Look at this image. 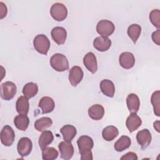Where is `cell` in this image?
Returning <instances> with one entry per match:
<instances>
[{"label": "cell", "mask_w": 160, "mask_h": 160, "mask_svg": "<svg viewBox=\"0 0 160 160\" xmlns=\"http://www.w3.org/2000/svg\"><path fill=\"white\" fill-rule=\"evenodd\" d=\"M141 32V28L137 24H132L128 28V35L134 43H136L139 38Z\"/></svg>", "instance_id": "obj_29"}, {"label": "cell", "mask_w": 160, "mask_h": 160, "mask_svg": "<svg viewBox=\"0 0 160 160\" xmlns=\"http://www.w3.org/2000/svg\"><path fill=\"white\" fill-rule=\"evenodd\" d=\"M119 62L120 66L124 69H131L135 64V58L132 53L130 52H124L120 54Z\"/></svg>", "instance_id": "obj_12"}, {"label": "cell", "mask_w": 160, "mask_h": 160, "mask_svg": "<svg viewBox=\"0 0 160 160\" xmlns=\"http://www.w3.org/2000/svg\"><path fill=\"white\" fill-rule=\"evenodd\" d=\"M0 136L2 144L5 146H10L14 141L15 132L10 126L6 125L2 128Z\"/></svg>", "instance_id": "obj_6"}, {"label": "cell", "mask_w": 160, "mask_h": 160, "mask_svg": "<svg viewBox=\"0 0 160 160\" xmlns=\"http://www.w3.org/2000/svg\"><path fill=\"white\" fill-rule=\"evenodd\" d=\"M50 14L56 21H62L64 20L68 16V9L63 4L56 2L52 5L50 9Z\"/></svg>", "instance_id": "obj_4"}, {"label": "cell", "mask_w": 160, "mask_h": 160, "mask_svg": "<svg viewBox=\"0 0 160 160\" xmlns=\"http://www.w3.org/2000/svg\"><path fill=\"white\" fill-rule=\"evenodd\" d=\"M131 144L130 138L127 136H121L118 140L114 143V149L118 152H122L129 148Z\"/></svg>", "instance_id": "obj_26"}, {"label": "cell", "mask_w": 160, "mask_h": 160, "mask_svg": "<svg viewBox=\"0 0 160 160\" xmlns=\"http://www.w3.org/2000/svg\"><path fill=\"white\" fill-rule=\"evenodd\" d=\"M52 124V121L50 118L42 117L37 119L34 122V128L38 131H44Z\"/></svg>", "instance_id": "obj_27"}, {"label": "cell", "mask_w": 160, "mask_h": 160, "mask_svg": "<svg viewBox=\"0 0 160 160\" xmlns=\"http://www.w3.org/2000/svg\"><path fill=\"white\" fill-rule=\"evenodd\" d=\"M84 76L82 69L78 66H73L69 72V81L72 86H76L82 79Z\"/></svg>", "instance_id": "obj_10"}, {"label": "cell", "mask_w": 160, "mask_h": 160, "mask_svg": "<svg viewBox=\"0 0 160 160\" xmlns=\"http://www.w3.org/2000/svg\"><path fill=\"white\" fill-rule=\"evenodd\" d=\"M16 109L20 114H27L29 109V103L28 98L25 96H20L17 99Z\"/></svg>", "instance_id": "obj_20"}, {"label": "cell", "mask_w": 160, "mask_h": 160, "mask_svg": "<svg viewBox=\"0 0 160 160\" xmlns=\"http://www.w3.org/2000/svg\"><path fill=\"white\" fill-rule=\"evenodd\" d=\"M33 45L38 52L46 55L50 48V41L46 36L38 34L33 40Z\"/></svg>", "instance_id": "obj_2"}, {"label": "cell", "mask_w": 160, "mask_h": 160, "mask_svg": "<svg viewBox=\"0 0 160 160\" xmlns=\"http://www.w3.org/2000/svg\"><path fill=\"white\" fill-rule=\"evenodd\" d=\"M104 114V109L100 104H94L88 109L89 116L94 120H100Z\"/></svg>", "instance_id": "obj_19"}, {"label": "cell", "mask_w": 160, "mask_h": 160, "mask_svg": "<svg viewBox=\"0 0 160 160\" xmlns=\"http://www.w3.org/2000/svg\"><path fill=\"white\" fill-rule=\"evenodd\" d=\"M142 124V120L136 112H131L127 118L126 126L130 132L136 131Z\"/></svg>", "instance_id": "obj_15"}, {"label": "cell", "mask_w": 160, "mask_h": 160, "mask_svg": "<svg viewBox=\"0 0 160 160\" xmlns=\"http://www.w3.org/2000/svg\"><path fill=\"white\" fill-rule=\"evenodd\" d=\"M100 89L102 92L106 96L112 98L115 93L114 83L109 79H103L100 82Z\"/></svg>", "instance_id": "obj_18"}, {"label": "cell", "mask_w": 160, "mask_h": 160, "mask_svg": "<svg viewBox=\"0 0 160 160\" xmlns=\"http://www.w3.org/2000/svg\"><path fill=\"white\" fill-rule=\"evenodd\" d=\"M58 155V151L52 147H46L42 149V158L44 160L55 159Z\"/></svg>", "instance_id": "obj_30"}, {"label": "cell", "mask_w": 160, "mask_h": 160, "mask_svg": "<svg viewBox=\"0 0 160 160\" xmlns=\"http://www.w3.org/2000/svg\"><path fill=\"white\" fill-rule=\"evenodd\" d=\"M53 139L54 136L51 131H44L40 135L38 141L39 146L41 150L50 144Z\"/></svg>", "instance_id": "obj_24"}, {"label": "cell", "mask_w": 160, "mask_h": 160, "mask_svg": "<svg viewBox=\"0 0 160 160\" xmlns=\"http://www.w3.org/2000/svg\"><path fill=\"white\" fill-rule=\"evenodd\" d=\"M14 124L15 126L21 131H24L27 129L29 124V119L27 114H19L14 119Z\"/></svg>", "instance_id": "obj_23"}, {"label": "cell", "mask_w": 160, "mask_h": 160, "mask_svg": "<svg viewBox=\"0 0 160 160\" xmlns=\"http://www.w3.org/2000/svg\"><path fill=\"white\" fill-rule=\"evenodd\" d=\"M118 129L114 126H108L104 128L102 132L103 139L107 141H112L118 136Z\"/></svg>", "instance_id": "obj_25"}, {"label": "cell", "mask_w": 160, "mask_h": 160, "mask_svg": "<svg viewBox=\"0 0 160 160\" xmlns=\"http://www.w3.org/2000/svg\"><path fill=\"white\" fill-rule=\"evenodd\" d=\"M159 95H160V92L159 90L154 91L151 98V102L152 103L153 109H154V112L155 115L157 116H160V98H159Z\"/></svg>", "instance_id": "obj_31"}, {"label": "cell", "mask_w": 160, "mask_h": 160, "mask_svg": "<svg viewBox=\"0 0 160 160\" xmlns=\"http://www.w3.org/2000/svg\"><path fill=\"white\" fill-rule=\"evenodd\" d=\"M51 67L58 72H62L69 69V62L67 58L62 54L56 53L50 59Z\"/></svg>", "instance_id": "obj_1"}, {"label": "cell", "mask_w": 160, "mask_h": 160, "mask_svg": "<svg viewBox=\"0 0 160 160\" xmlns=\"http://www.w3.org/2000/svg\"><path fill=\"white\" fill-rule=\"evenodd\" d=\"M38 106L41 109L42 114H46L49 113L54 110L55 103L51 98L49 96H44L40 99Z\"/></svg>", "instance_id": "obj_16"}, {"label": "cell", "mask_w": 160, "mask_h": 160, "mask_svg": "<svg viewBox=\"0 0 160 160\" xmlns=\"http://www.w3.org/2000/svg\"><path fill=\"white\" fill-rule=\"evenodd\" d=\"M83 63L85 67L91 73L94 74L98 70V63L94 54L92 52H88L83 58Z\"/></svg>", "instance_id": "obj_14"}, {"label": "cell", "mask_w": 160, "mask_h": 160, "mask_svg": "<svg viewBox=\"0 0 160 160\" xmlns=\"http://www.w3.org/2000/svg\"><path fill=\"white\" fill-rule=\"evenodd\" d=\"M160 11L159 9H153L151 11L149 14V19L151 23L156 28L158 29L160 28Z\"/></svg>", "instance_id": "obj_32"}, {"label": "cell", "mask_w": 160, "mask_h": 160, "mask_svg": "<svg viewBox=\"0 0 160 160\" xmlns=\"http://www.w3.org/2000/svg\"><path fill=\"white\" fill-rule=\"evenodd\" d=\"M58 148L60 151L61 158L68 160L70 159L72 157L74 149L71 142H68L66 141H62L59 144Z\"/></svg>", "instance_id": "obj_9"}, {"label": "cell", "mask_w": 160, "mask_h": 160, "mask_svg": "<svg viewBox=\"0 0 160 160\" xmlns=\"http://www.w3.org/2000/svg\"><path fill=\"white\" fill-rule=\"evenodd\" d=\"M1 97L2 99L9 101L12 99L17 92L16 84L11 81H6L1 84Z\"/></svg>", "instance_id": "obj_3"}, {"label": "cell", "mask_w": 160, "mask_h": 160, "mask_svg": "<svg viewBox=\"0 0 160 160\" xmlns=\"http://www.w3.org/2000/svg\"><path fill=\"white\" fill-rule=\"evenodd\" d=\"M154 129L158 132H159V121H156L154 122Z\"/></svg>", "instance_id": "obj_37"}, {"label": "cell", "mask_w": 160, "mask_h": 160, "mask_svg": "<svg viewBox=\"0 0 160 160\" xmlns=\"http://www.w3.org/2000/svg\"><path fill=\"white\" fill-rule=\"evenodd\" d=\"M0 13H1V19H2L4 17H5L7 14V7L6 4H4L2 2H0Z\"/></svg>", "instance_id": "obj_36"}, {"label": "cell", "mask_w": 160, "mask_h": 160, "mask_svg": "<svg viewBox=\"0 0 160 160\" xmlns=\"http://www.w3.org/2000/svg\"><path fill=\"white\" fill-rule=\"evenodd\" d=\"M151 134L147 129H142L136 134V140L138 143L140 145L141 149H145L151 143Z\"/></svg>", "instance_id": "obj_8"}, {"label": "cell", "mask_w": 160, "mask_h": 160, "mask_svg": "<svg viewBox=\"0 0 160 160\" xmlns=\"http://www.w3.org/2000/svg\"><path fill=\"white\" fill-rule=\"evenodd\" d=\"M121 159H132V160H137L138 156L136 153L133 152H129L123 155L121 158Z\"/></svg>", "instance_id": "obj_34"}, {"label": "cell", "mask_w": 160, "mask_h": 160, "mask_svg": "<svg viewBox=\"0 0 160 160\" xmlns=\"http://www.w3.org/2000/svg\"><path fill=\"white\" fill-rule=\"evenodd\" d=\"M111 46V41L106 36H98L94 39L93 46L99 51H108Z\"/></svg>", "instance_id": "obj_13"}, {"label": "cell", "mask_w": 160, "mask_h": 160, "mask_svg": "<svg viewBox=\"0 0 160 160\" xmlns=\"http://www.w3.org/2000/svg\"><path fill=\"white\" fill-rule=\"evenodd\" d=\"M60 132L62 135L64 141L71 142L72 139L76 136L77 131L76 128L70 124H67L61 128Z\"/></svg>", "instance_id": "obj_21"}, {"label": "cell", "mask_w": 160, "mask_h": 160, "mask_svg": "<svg viewBox=\"0 0 160 160\" xmlns=\"http://www.w3.org/2000/svg\"><path fill=\"white\" fill-rule=\"evenodd\" d=\"M32 148V143L31 140L26 137L21 138L17 144V150L19 154L22 156H28Z\"/></svg>", "instance_id": "obj_7"}, {"label": "cell", "mask_w": 160, "mask_h": 160, "mask_svg": "<svg viewBox=\"0 0 160 160\" xmlns=\"http://www.w3.org/2000/svg\"><path fill=\"white\" fill-rule=\"evenodd\" d=\"M51 35L54 41L60 45L65 42L67 37V32L64 28L56 26L51 30Z\"/></svg>", "instance_id": "obj_11"}, {"label": "cell", "mask_w": 160, "mask_h": 160, "mask_svg": "<svg viewBox=\"0 0 160 160\" xmlns=\"http://www.w3.org/2000/svg\"><path fill=\"white\" fill-rule=\"evenodd\" d=\"M115 30L114 24L106 19H102L98 22L96 26V31L98 33L102 36L108 37L111 35Z\"/></svg>", "instance_id": "obj_5"}, {"label": "cell", "mask_w": 160, "mask_h": 160, "mask_svg": "<svg viewBox=\"0 0 160 160\" xmlns=\"http://www.w3.org/2000/svg\"><path fill=\"white\" fill-rule=\"evenodd\" d=\"M152 39L154 43H156L157 45L159 46L160 43V31L159 29H158L157 31H154L152 34Z\"/></svg>", "instance_id": "obj_35"}, {"label": "cell", "mask_w": 160, "mask_h": 160, "mask_svg": "<svg viewBox=\"0 0 160 160\" xmlns=\"http://www.w3.org/2000/svg\"><path fill=\"white\" fill-rule=\"evenodd\" d=\"M38 92V86L37 84L30 82L25 84L22 89V93L27 98H33Z\"/></svg>", "instance_id": "obj_28"}, {"label": "cell", "mask_w": 160, "mask_h": 160, "mask_svg": "<svg viewBox=\"0 0 160 160\" xmlns=\"http://www.w3.org/2000/svg\"><path fill=\"white\" fill-rule=\"evenodd\" d=\"M81 154V160H92V153L91 149L88 150H83L79 151Z\"/></svg>", "instance_id": "obj_33"}, {"label": "cell", "mask_w": 160, "mask_h": 160, "mask_svg": "<svg viewBox=\"0 0 160 160\" xmlns=\"http://www.w3.org/2000/svg\"><path fill=\"white\" fill-rule=\"evenodd\" d=\"M79 151L83 150L91 149L93 148L94 142L92 139L88 136H81L77 141Z\"/></svg>", "instance_id": "obj_22"}, {"label": "cell", "mask_w": 160, "mask_h": 160, "mask_svg": "<svg viewBox=\"0 0 160 160\" xmlns=\"http://www.w3.org/2000/svg\"><path fill=\"white\" fill-rule=\"evenodd\" d=\"M126 104L131 112H137L139 109L140 101L139 97L134 93L128 94L126 98Z\"/></svg>", "instance_id": "obj_17"}]
</instances>
